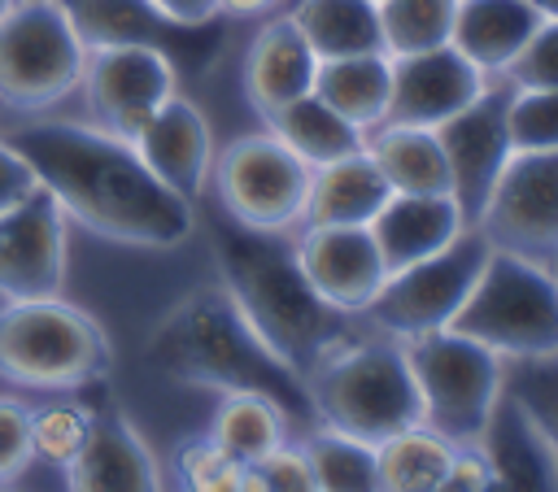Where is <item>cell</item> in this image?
Here are the masks:
<instances>
[{"mask_svg": "<svg viewBox=\"0 0 558 492\" xmlns=\"http://www.w3.org/2000/svg\"><path fill=\"white\" fill-rule=\"evenodd\" d=\"M13 4H17V0H0V17H4V13L13 9Z\"/></svg>", "mask_w": 558, "mask_h": 492, "instance_id": "f6af8a7d", "label": "cell"}, {"mask_svg": "<svg viewBox=\"0 0 558 492\" xmlns=\"http://www.w3.org/2000/svg\"><path fill=\"white\" fill-rule=\"evenodd\" d=\"M144 366L179 388H205L214 396L266 392L292 418L314 427L305 379L262 344V335L248 327L222 283L179 296L153 322L144 340Z\"/></svg>", "mask_w": 558, "mask_h": 492, "instance_id": "3957f363", "label": "cell"}, {"mask_svg": "<svg viewBox=\"0 0 558 492\" xmlns=\"http://www.w3.org/2000/svg\"><path fill=\"white\" fill-rule=\"evenodd\" d=\"M161 17H170L174 26H192V30H205L214 26L222 13H218V0H148Z\"/></svg>", "mask_w": 558, "mask_h": 492, "instance_id": "b9f144b4", "label": "cell"}, {"mask_svg": "<svg viewBox=\"0 0 558 492\" xmlns=\"http://www.w3.org/2000/svg\"><path fill=\"white\" fill-rule=\"evenodd\" d=\"M78 91L87 100V122L118 139H135L140 126L179 91V65L148 44L92 48Z\"/></svg>", "mask_w": 558, "mask_h": 492, "instance_id": "7c38bea8", "label": "cell"}, {"mask_svg": "<svg viewBox=\"0 0 558 492\" xmlns=\"http://www.w3.org/2000/svg\"><path fill=\"white\" fill-rule=\"evenodd\" d=\"M35 187H39V179H35L31 161L0 135V213L13 209V205H22Z\"/></svg>", "mask_w": 558, "mask_h": 492, "instance_id": "60d3db41", "label": "cell"}, {"mask_svg": "<svg viewBox=\"0 0 558 492\" xmlns=\"http://www.w3.org/2000/svg\"><path fill=\"white\" fill-rule=\"evenodd\" d=\"M506 104H510V83L506 78H488V87L458 109L453 118H445L436 126V139L445 148L449 161V179H453V200L462 205L466 222H475V213L484 209L510 148V126H506Z\"/></svg>", "mask_w": 558, "mask_h": 492, "instance_id": "5bb4252c", "label": "cell"}, {"mask_svg": "<svg viewBox=\"0 0 558 492\" xmlns=\"http://www.w3.org/2000/svg\"><path fill=\"white\" fill-rule=\"evenodd\" d=\"M4 113H9V109H4V104H0V118H4Z\"/></svg>", "mask_w": 558, "mask_h": 492, "instance_id": "bcb514c9", "label": "cell"}, {"mask_svg": "<svg viewBox=\"0 0 558 492\" xmlns=\"http://www.w3.org/2000/svg\"><path fill=\"white\" fill-rule=\"evenodd\" d=\"M510 87H554L558 91V13H545V22L532 30L523 52L501 74Z\"/></svg>", "mask_w": 558, "mask_h": 492, "instance_id": "74e56055", "label": "cell"}, {"mask_svg": "<svg viewBox=\"0 0 558 492\" xmlns=\"http://www.w3.org/2000/svg\"><path fill=\"white\" fill-rule=\"evenodd\" d=\"M453 13H458V0H379L384 52L405 57V52L449 44Z\"/></svg>", "mask_w": 558, "mask_h": 492, "instance_id": "1f68e13d", "label": "cell"}, {"mask_svg": "<svg viewBox=\"0 0 558 492\" xmlns=\"http://www.w3.org/2000/svg\"><path fill=\"white\" fill-rule=\"evenodd\" d=\"M449 331L493 348L501 361L554 357L558 353V274L493 248L484 274L475 279Z\"/></svg>", "mask_w": 558, "mask_h": 492, "instance_id": "8992f818", "label": "cell"}, {"mask_svg": "<svg viewBox=\"0 0 558 492\" xmlns=\"http://www.w3.org/2000/svg\"><path fill=\"white\" fill-rule=\"evenodd\" d=\"M514 152H558V91L554 87H510L506 104Z\"/></svg>", "mask_w": 558, "mask_h": 492, "instance_id": "d590c367", "label": "cell"}, {"mask_svg": "<svg viewBox=\"0 0 558 492\" xmlns=\"http://www.w3.org/2000/svg\"><path fill=\"white\" fill-rule=\"evenodd\" d=\"M458 448L462 444L445 440L440 431H432L423 422L379 440L375 444V462H379L384 492H432L445 479V470L458 457Z\"/></svg>", "mask_w": 558, "mask_h": 492, "instance_id": "f546056e", "label": "cell"}, {"mask_svg": "<svg viewBox=\"0 0 558 492\" xmlns=\"http://www.w3.org/2000/svg\"><path fill=\"white\" fill-rule=\"evenodd\" d=\"M275 4H283V0H218V13L222 17H257V13H270Z\"/></svg>", "mask_w": 558, "mask_h": 492, "instance_id": "7bdbcfd3", "label": "cell"}, {"mask_svg": "<svg viewBox=\"0 0 558 492\" xmlns=\"http://www.w3.org/2000/svg\"><path fill=\"white\" fill-rule=\"evenodd\" d=\"M541 22L545 9L532 0H458L449 44L488 78H501Z\"/></svg>", "mask_w": 558, "mask_h": 492, "instance_id": "7402d4cb", "label": "cell"}, {"mask_svg": "<svg viewBox=\"0 0 558 492\" xmlns=\"http://www.w3.org/2000/svg\"><path fill=\"white\" fill-rule=\"evenodd\" d=\"M0 492H13V488H4V483H0Z\"/></svg>", "mask_w": 558, "mask_h": 492, "instance_id": "7dc6e473", "label": "cell"}, {"mask_svg": "<svg viewBox=\"0 0 558 492\" xmlns=\"http://www.w3.org/2000/svg\"><path fill=\"white\" fill-rule=\"evenodd\" d=\"M314 74H318V57L305 44V35L296 30V22L288 13L266 17L262 30L248 39L244 65H240V83H244V100L253 104V113L266 122L275 109L292 104L296 96L314 91Z\"/></svg>", "mask_w": 558, "mask_h": 492, "instance_id": "d6986e66", "label": "cell"}, {"mask_svg": "<svg viewBox=\"0 0 558 492\" xmlns=\"http://www.w3.org/2000/svg\"><path fill=\"white\" fill-rule=\"evenodd\" d=\"M401 344L418 383L423 427L440 431L453 444H480L506 396L501 357L449 327L401 340Z\"/></svg>", "mask_w": 558, "mask_h": 492, "instance_id": "52a82bcc", "label": "cell"}, {"mask_svg": "<svg viewBox=\"0 0 558 492\" xmlns=\"http://www.w3.org/2000/svg\"><path fill=\"white\" fill-rule=\"evenodd\" d=\"M366 152L375 157V165L392 192H423V196L449 192L453 196L449 161H445V148L432 126L384 122V126L366 131Z\"/></svg>", "mask_w": 558, "mask_h": 492, "instance_id": "484cf974", "label": "cell"}, {"mask_svg": "<svg viewBox=\"0 0 558 492\" xmlns=\"http://www.w3.org/2000/svg\"><path fill=\"white\" fill-rule=\"evenodd\" d=\"M292 248L314 292L344 313H362L388 279V266H384V253L371 226L301 222L292 231Z\"/></svg>", "mask_w": 558, "mask_h": 492, "instance_id": "9a60e30c", "label": "cell"}, {"mask_svg": "<svg viewBox=\"0 0 558 492\" xmlns=\"http://www.w3.org/2000/svg\"><path fill=\"white\" fill-rule=\"evenodd\" d=\"M140 161L183 200H201L205 183H209V170H214V131L201 113L196 100L187 96H170L144 126L140 135L131 139Z\"/></svg>", "mask_w": 558, "mask_h": 492, "instance_id": "ac0fdd59", "label": "cell"}, {"mask_svg": "<svg viewBox=\"0 0 558 492\" xmlns=\"http://www.w3.org/2000/svg\"><path fill=\"white\" fill-rule=\"evenodd\" d=\"M314 96L327 100L340 118H349L357 131H375L388 122L392 100V57L388 52H357L318 61Z\"/></svg>", "mask_w": 558, "mask_h": 492, "instance_id": "d4e9b609", "label": "cell"}, {"mask_svg": "<svg viewBox=\"0 0 558 492\" xmlns=\"http://www.w3.org/2000/svg\"><path fill=\"white\" fill-rule=\"evenodd\" d=\"M174 492H244V462H235L218 440L187 435L170 453Z\"/></svg>", "mask_w": 558, "mask_h": 492, "instance_id": "e575fe53", "label": "cell"}, {"mask_svg": "<svg viewBox=\"0 0 558 492\" xmlns=\"http://www.w3.org/2000/svg\"><path fill=\"white\" fill-rule=\"evenodd\" d=\"M532 4H541L545 13H558V0H532Z\"/></svg>", "mask_w": 558, "mask_h": 492, "instance_id": "ee69618b", "label": "cell"}, {"mask_svg": "<svg viewBox=\"0 0 558 492\" xmlns=\"http://www.w3.org/2000/svg\"><path fill=\"white\" fill-rule=\"evenodd\" d=\"M57 4L70 17V26L87 52L92 48H118V44H148V48H161L174 65L183 52L196 57V44H192L196 30L174 26L148 0H57Z\"/></svg>", "mask_w": 558, "mask_h": 492, "instance_id": "44dd1931", "label": "cell"}, {"mask_svg": "<svg viewBox=\"0 0 558 492\" xmlns=\"http://www.w3.org/2000/svg\"><path fill=\"white\" fill-rule=\"evenodd\" d=\"M480 448L493 475L506 483V492H558V462L510 396H501Z\"/></svg>", "mask_w": 558, "mask_h": 492, "instance_id": "cb8c5ba5", "label": "cell"}, {"mask_svg": "<svg viewBox=\"0 0 558 492\" xmlns=\"http://www.w3.org/2000/svg\"><path fill=\"white\" fill-rule=\"evenodd\" d=\"M375 4H379V0H375Z\"/></svg>", "mask_w": 558, "mask_h": 492, "instance_id": "c3c4849f", "label": "cell"}, {"mask_svg": "<svg viewBox=\"0 0 558 492\" xmlns=\"http://www.w3.org/2000/svg\"><path fill=\"white\" fill-rule=\"evenodd\" d=\"M484 87H488V74L475 70L453 44L392 57L388 122L432 126L436 131L445 118H453L458 109H466Z\"/></svg>", "mask_w": 558, "mask_h": 492, "instance_id": "2e32d148", "label": "cell"}, {"mask_svg": "<svg viewBox=\"0 0 558 492\" xmlns=\"http://www.w3.org/2000/svg\"><path fill=\"white\" fill-rule=\"evenodd\" d=\"M288 17L305 35L318 61L357 57V52H384L379 30V4L375 0H292Z\"/></svg>", "mask_w": 558, "mask_h": 492, "instance_id": "4316f807", "label": "cell"}, {"mask_svg": "<svg viewBox=\"0 0 558 492\" xmlns=\"http://www.w3.org/2000/svg\"><path fill=\"white\" fill-rule=\"evenodd\" d=\"M292 414L266 392H222L214 405L209 440H218L235 462H257L292 440Z\"/></svg>", "mask_w": 558, "mask_h": 492, "instance_id": "83f0119b", "label": "cell"}, {"mask_svg": "<svg viewBox=\"0 0 558 492\" xmlns=\"http://www.w3.org/2000/svg\"><path fill=\"white\" fill-rule=\"evenodd\" d=\"M471 226L497 253L558 274V152H510Z\"/></svg>", "mask_w": 558, "mask_h": 492, "instance_id": "8fae6325", "label": "cell"}, {"mask_svg": "<svg viewBox=\"0 0 558 492\" xmlns=\"http://www.w3.org/2000/svg\"><path fill=\"white\" fill-rule=\"evenodd\" d=\"M105 327L65 296L0 305V379L26 392H78L109 374Z\"/></svg>", "mask_w": 558, "mask_h": 492, "instance_id": "5b68a950", "label": "cell"}, {"mask_svg": "<svg viewBox=\"0 0 558 492\" xmlns=\"http://www.w3.org/2000/svg\"><path fill=\"white\" fill-rule=\"evenodd\" d=\"M83 231L131 248H179L196 231V205L174 196L131 139L70 118H22L0 131Z\"/></svg>", "mask_w": 558, "mask_h": 492, "instance_id": "6da1fadb", "label": "cell"}, {"mask_svg": "<svg viewBox=\"0 0 558 492\" xmlns=\"http://www.w3.org/2000/svg\"><path fill=\"white\" fill-rule=\"evenodd\" d=\"M296 444H301V453L314 470L318 492H384L375 444L340 435L331 427H310Z\"/></svg>", "mask_w": 558, "mask_h": 492, "instance_id": "4dcf8cb0", "label": "cell"}, {"mask_svg": "<svg viewBox=\"0 0 558 492\" xmlns=\"http://www.w3.org/2000/svg\"><path fill=\"white\" fill-rule=\"evenodd\" d=\"M96 409L83 405L74 392H52L48 401L31 405V448L39 462L65 470V462L83 448L87 431H92Z\"/></svg>", "mask_w": 558, "mask_h": 492, "instance_id": "836d02e7", "label": "cell"}, {"mask_svg": "<svg viewBox=\"0 0 558 492\" xmlns=\"http://www.w3.org/2000/svg\"><path fill=\"white\" fill-rule=\"evenodd\" d=\"M244 492H318L314 470L296 440L279 444L275 453L244 466Z\"/></svg>", "mask_w": 558, "mask_h": 492, "instance_id": "8d00e7d4", "label": "cell"}, {"mask_svg": "<svg viewBox=\"0 0 558 492\" xmlns=\"http://www.w3.org/2000/svg\"><path fill=\"white\" fill-rule=\"evenodd\" d=\"M488 475H493V466H488L484 448H480V444H462L458 457L449 462L445 479H440L432 492H484V488H488Z\"/></svg>", "mask_w": 558, "mask_h": 492, "instance_id": "ab89813d", "label": "cell"}, {"mask_svg": "<svg viewBox=\"0 0 558 492\" xmlns=\"http://www.w3.org/2000/svg\"><path fill=\"white\" fill-rule=\"evenodd\" d=\"M87 48L57 0H17L0 17V104L44 113L83 83Z\"/></svg>", "mask_w": 558, "mask_h": 492, "instance_id": "ba28073f", "label": "cell"}, {"mask_svg": "<svg viewBox=\"0 0 558 492\" xmlns=\"http://www.w3.org/2000/svg\"><path fill=\"white\" fill-rule=\"evenodd\" d=\"M392 196L388 179L379 174L375 157L366 148L336 157L327 165H314L310 174V200L301 222H331V226H366L384 200Z\"/></svg>", "mask_w": 558, "mask_h": 492, "instance_id": "603a6c76", "label": "cell"}, {"mask_svg": "<svg viewBox=\"0 0 558 492\" xmlns=\"http://www.w3.org/2000/svg\"><path fill=\"white\" fill-rule=\"evenodd\" d=\"M205 235L218 266V283L262 335V344L301 379L371 327L362 313H344L314 292L296 261L292 231H257L218 209L205 222Z\"/></svg>", "mask_w": 558, "mask_h": 492, "instance_id": "7a4b0ae2", "label": "cell"}, {"mask_svg": "<svg viewBox=\"0 0 558 492\" xmlns=\"http://www.w3.org/2000/svg\"><path fill=\"white\" fill-rule=\"evenodd\" d=\"M379 253H384V266L388 274L410 266V261H423L432 253H440L445 244H453L471 222L462 213V205L449 196V192H392L384 200V209L366 222Z\"/></svg>", "mask_w": 558, "mask_h": 492, "instance_id": "ffe728a7", "label": "cell"}, {"mask_svg": "<svg viewBox=\"0 0 558 492\" xmlns=\"http://www.w3.org/2000/svg\"><path fill=\"white\" fill-rule=\"evenodd\" d=\"M31 462V405L0 396V483H13Z\"/></svg>", "mask_w": 558, "mask_h": 492, "instance_id": "f35d334b", "label": "cell"}, {"mask_svg": "<svg viewBox=\"0 0 558 492\" xmlns=\"http://www.w3.org/2000/svg\"><path fill=\"white\" fill-rule=\"evenodd\" d=\"M266 131L279 135L310 170H314V165H327V161H336V157H349V152H357V148H366V131H357L349 118H340V113H336L327 100H318L314 91H305V96H296L292 104L275 109V113L266 118Z\"/></svg>", "mask_w": 558, "mask_h": 492, "instance_id": "f1b7e54d", "label": "cell"}, {"mask_svg": "<svg viewBox=\"0 0 558 492\" xmlns=\"http://www.w3.org/2000/svg\"><path fill=\"white\" fill-rule=\"evenodd\" d=\"M65 226L70 218L44 187H35L22 205L0 213V296L4 300L61 296L65 266H70Z\"/></svg>", "mask_w": 558, "mask_h": 492, "instance_id": "4fadbf2b", "label": "cell"}, {"mask_svg": "<svg viewBox=\"0 0 558 492\" xmlns=\"http://www.w3.org/2000/svg\"><path fill=\"white\" fill-rule=\"evenodd\" d=\"M501 388L527 414V422L541 431L545 448L558 462V353L554 357L501 361Z\"/></svg>", "mask_w": 558, "mask_h": 492, "instance_id": "d6a6232c", "label": "cell"}, {"mask_svg": "<svg viewBox=\"0 0 558 492\" xmlns=\"http://www.w3.org/2000/svg\"><path fill=\"white\" fill-rule=\"evenodd\" d=\"M65 492H166V470L122 409H96L83 448L65 462Z\"/></svg>", "mask_w": 558, "mask_h": 492, "instance_id": "e0dca14e", "label": "cell"}, {"mask_svg": "<svg viewBox=\"0 0 558 492\" xmlns=\"http://www.w3.org/2000/svg\"><path fill=\"white\" fill-rule=\"evenodd\" d=\"M310 165L266 126L231 139L214 152V196L218 209L257 231H296L310 200Z\"/></svg>", "mask_w": 558, "mask_h": 492, "instance_id": "30bf717a", "label": "cell"}, {"mask_svg": "<svg viewBox=\"0 0 558 492\" xmlns=\"http://www.w3.org/2000/svg\"><path fill=\"white\" fill-rule=\"evenodd\" d=\"M314 427L379 444L414 422H423L418 383L405 357V344L366 327L357 340L323 357L305 374Z\"/></svg>", "mask_w": 558, "mask_h": 492, "instance_id": "277c9868", "label": "cell"}, {"mask_svg": "<svg viewBox=\"0 0 558 492\" xmlns=\"http://www.w3.org/2000/svg\"><path fill=\"white\" fill-rule=\"evenodd\" d=\"M493 257V244L480 235V226H466L453 244H445L440 253L410 261L401 270H392L384 279V287L375 292V300L362 309V318L392 335V340H414L427 331H445L458 309L466 305L475 279L484 274Z\"/></svg>", "mask_w": 558, "mask_h": 492, "instance_id": "9c48e42d", "label": "cell"}]
</instances>
